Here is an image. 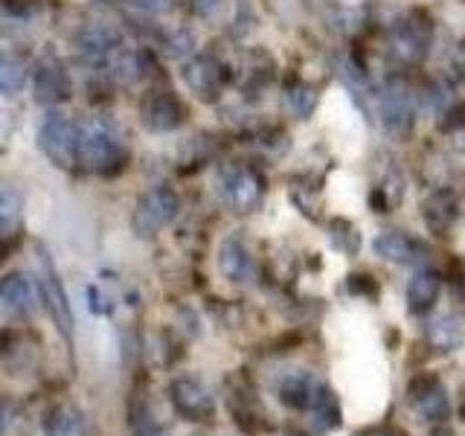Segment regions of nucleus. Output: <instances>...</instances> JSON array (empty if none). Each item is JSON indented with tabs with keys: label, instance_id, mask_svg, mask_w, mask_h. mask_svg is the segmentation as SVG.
<instances>
[{
	"label": "nucleus",
	"instance_id": "obj_1",
	"mask_svg": "<svg viewBox=\"0 0 465 436\" xmlns=\"http://www.w3.org/2000/svg\"><path fill=\"white\" fill-rule=\"evenodd\" d=\"M76 160L96 174H116L125 166V149L120 137L114 134V128L105 120H87L79 128V143H76Z\"/></svg>",
	"mask_w": 465,
	"mask_h": 436
},
{
	"label": "nucleus",
	"instance_id": "obj_2",
	"mask_svg": "<svg viewBox=\"0 0 465 436\" xmlns=\"http://www.w3.org/2000/svg\"><path fill=\"white\" fill-rule=\"evenodd\" d=\"M215 193L232 213L247 215L265 198V181L247 164H222L215 172Z\"/></svg>",
	"mask_w": 465,
	"mask_h": 436
},
{
	"label": "nucleus",
	"instance_id": "obj_3",
	"mask_svg": "<svg viewBox=\"0 0 465 436\" xmlns=\"http://www.w3.org/2000/svg\"><path fill=\"white\" fill-rule=\"evenodd\" d=\"M181 210L178 193L172 186H152L137 198L134 213H131V230L137 239H154L160 230L174 222V215Z\"/></svg>",
	"mask_w": 465,
	"mask_h": 436
},
{
	"label": "nucleus",
	"instance_id": "obj_4",
	"mask_svg": "<svg viewBox=\"0 0 465 436\" xmlns=\"http://www.w3.org/2000/svg\"><path fill=\"white\" fill-rule=\"evenodd\" d=\"M430 38H433V26L428 21V15L407 12L390 29V53L404 64H416L428 55Z\"/></svg>",
	"mask_w": 465,
	"mask_h": 436
},
{
	"label": "nucleus",
	"instance_id": "obj_5",
	"mask_svg": "<svg viewBox=\"0 0 465 436\" xmlns=\"http://www.w3.org/2000/svg\"><path fill=\"white\" fill-rule=\"evenodd\" d=\"M76 143H79V128L62 114H50L38 128L41 152L58 169H70L76 164Z\"/></svg>",
	"mask_w": 465,
	"mask_h": 436
},
{
	"label": "nucleus",
	"instance_id": "obj_6",
	"mask_svg": "<svg viewBox=\"0 0 465 436\" xmlns=\"http://www.w3.org/2000/svg\"><path fill=\"white\" fill-rule=\"evenodd\" d=\"M0 363L12 378H29L38 372L41 346L29 332L9 329L0 334Z\"/></svg>",
	"mask_w": 465,
	"mask_h": 436
},
{
	"label": "nucleus",
	"instance_id": "obj_7",
	"mask_svg": "<svg viewBox=\"0 0 465 436\" xmlns=\"http://www.w3.org/2000/svg\"><path fill=\"white\" fill-rule=\"evenodd\" d=\"M169 401L174 413L189 421H207L215 413V396L198 378H174L169 384Z\"/></svg>",
	"mask_w": 465,
	"mask_h": 436
},
{
	"label": "nucleus",
	"instance_id": "obj_8",
	"mask_svg": "<svg viewBox=\"0 0 465 436\" xmlns=\"http://www.w3.org/2000/svg\"><path fill=\"white\" fill-rule=\"evenodd\" d=\"M378 116H381V128L396 140H404L413 131V99L401 82H390L378 96Z\"/></svg>",
	"mask_w": 465,
	"mask_h": 436
},
{
	"label": "nucleus",
	"instance_id": "obj_9",
	"mask_svg": "<svg viewBox=\"0 0 465 436\" xmlns=\"http://www.w3.org/2000/svg\"><path fill=\"white\" fill-rule=\"evenodd\" d=\"M38 294H41L44 305H47V314L53 317V326L70 343L73 341V309H70L67 291H64L62 280H58L55 268L44 256H41V273H38Z\"/></svg>",
	"mask_w": 465,
	"mask_h": 436
},
{
	"label": "nucleus",
	"instance_id": "obj_10",
	"mask_svg": "<svg viewBox=\"0 0 465 436\" xmlns=\"http://www.w3.org/2000/svg\"><path fill=\"white\" fill-rule=\"evenodd\" d=\"M183 82L198 99L203 102H215L224 91L227 82V70L218 62L215 55H195L193 62L183 64Z\"/></svg>",
	"mask_w": 465,
	"mask_h": 436
},
{
	"label": "nucleus",
	"instance_id": "obj_11",
	"mask_svg": "<svg viewBox=\"0 0 465 436\" xmlns=\"http://www.w3.org/2000/svg\"><path fill=\"white\" fill-rule=\"evenodd\" d=\"M140 114H143V125L149 131H154V134H166V131L181 128L186 120L183 102L172 91H152L143 99Z\"/></svg>",
	"mask_w": 465,
	"mask_h": 436
},
{
	"label": "nucleus",
	"instance_id": "obj_12",
	"mask_svg": "<svg viewBox=\"0 0 465 436\" xmlns=\"http://www.w3.org/2000/svg\"><path fill=\"white\" fill-rule=\"evenodd\" d=\"M407 399H411L413 411L425 419V421H442L450 413V401H448V390L440 378L425 375V378H416L407 387Z\"/></svg>",
	"mask_w": 465,
	"mask_h": 436
},
{
	"label": "nucleus",
	"instance_id": "obj_13",
	"mask_svg": "<svg viewBox=\"0 0 465 436\" xmlns=\"http://www.w3.org/2000/svg\"><path fill=\"white\" fill-rule=\"evenodd\" d=\"M35 282L26 273H6L0 280V320H18L35 309Z\"/></svg>",
	"mask_w": 465,
	"mask_h": 436
},
{
	"label": "nucleus",
	"instance_id": "obj_14",
	"mask_svg": "<svg viewBox=\"0 0 465 436\" xmlns=\"http://www.w3.org/2000/svg\"><path fill=\"white\" fill-rule=\"evenodd\" d=\"M218 268H222L224 280L236 285H251L256 280V262L239 233H232L218 244Z\"/></svg>",
	"mask_w": 465,
	"mask_h": 436
},
{
	"label": "nucleus",
	"instance_id": "obj_15",
	"mask_svg": "<svg viewBox=\"0 0 465 436\" xmlns=\"http://www.w3.org/2000/svg\"><path fill=\"white\" fill-rule=\"evenodd\" d=\"M70 91H73V84L62 62L44 58L33 76V94L38 105H62V102L70 99Z\"/></svg>",
	"mask_w": 465,
	"mask_h": 436
},
{
	"label": "nucleus",
	"instance_id": "obj_16",
	"mask_svg": "<svg viewBox=\"0 0 465 436\" xmlns=\"http://www.w3.org/2000/svg\"><path fill=\"white\" fill-rule=\"evenodd\" d=\"M116 44H120V33H116L114 26H108V24H91V26H84L82 33L76 35V53L84 58V62L99 64V62H105V58L116 50Z\"/></svg>",
	"mask_w": 465,
	"mask_h": 436
},
{
	"label": "nucleus",
	"instance_id": "obj_17",
	"mask_svg": "<svg viewBox=\"0 0 465 436\" xmlns=\"http://www.w3.org/2000/svg\"><path fill=\"white\" fill-rule=\"evenodd\" d=\"M375 256H381L387 262H396V265H416L419 259H425V247H421L416 239L404 236V233H378L372 242Z\"/></svg>",
	"mask_w": 465,
	"mask_h": 436
},
{
	"label": "nucleus",
	"instance_id": "obj_18",
	"mask_svg": "<svg viewBox=\"0 0 465 436\" xmlns=\"http://www.w3.org/2000/svg\"><path fill=\"white\" fill-rule=\"evenodd\" d=\"M320 390V382L305 370H291L280 382V401L291 411H309L314 396Z\"/></svg>",
	"mask_w": 465,
	"mask_h": 436
},
{
	"label": "nucleus",
	"instance_id": "obj_19",
	"mask_svg": "<svg viewBox=\"0 0 465 436\" xmlns=\"http://www.w3.org/2000/svg\"><path fill=\"white\" fill-rule=\"evenodd\" d=\"M44 433L47 436H87V419L79 404L58 401L44 416Z\"/></svg>",
	"mask_w": 465,
	"mask_h": 436
},
{
	"label": "nucleus",
	"instance_id": "obj_20",
	"mask_svg": "<svg viewBox=\"0 0 465 436\" xmlns=\"http://www.w3.org/2000/svg\"><path fill=\"white\" fill-rule=\"evenodd\" d=\"M421 215H425V224L430 233H440V236H445V233L454 227L457 222V198L448 193V189H436V193H430L425 201H421Z\"/></svg>",
	"mask_w": 465,
	"mask_h": 436
},
{
	"label": "nucleus",
	"instance_id": "obj_21",
	"mask_svg": "<svg viewBox=\"0 0 465 436\" xmlns=\"http://www.w3.org/2000/svg\"><path fill=\"white\" fill-rule=\"evenodd\" d=\"M440 276L430 271H416L411 285H407V312L411 314H428L433 309L436 297H440Z\"/></svg>",
	"mask_w": 465,
	"mask_h": 436
},
{
	"label": "nucleus",
	"instance_id": "obj_22",
	"mask_svg": "<svg viewBox=\"0 0 465 436\" xmlns=\"http://www.w3.org/2000/svg\"><path fill=\"white\" fill-rule=\"evenodd\" d=\"M465 341V320L457 314H440L428 323V343L440 352H454Z\"/></svg>",
	"mask_w": 465,
	"mask_h": 436
},
{
	"label": "nucleus",
	"instance_id": "obj_23",
	"mask_svg": "<svg viewBox=\"0 0 465 436\" xmlns=\"http://www.w3.org/2000/svg\"><path fill=\"white\" fill-rule=\"evenodd\" d=\"M21 215H24V198L15 186L0 183V239L18 236L21 230Z\"/></svg>",
	"mask_w": 465,
	"mask_h": 436
},
{
	"label": "nucleus",
	"instance_id": "obj_24",
	"mask_svg": "<svg viewBox=\"0 0 465 436\" xmlns=\"http://www.w3.org/2000/svg\"><path fill=\"white\" fill-rule=\"evenodd\" d=\"M309 411L314 413V425H317V428H323V431L341 428V421H343L338 396H334V392H331L329 387H323V384H320V390H317V396H314V401H312Z\"/></svg>",
	"mask_w": 465,
	"mask_h": 436
},
{
	"label": "nucleus",
	"instance_id": "obj_25",
	"mask_svg": "<svg viewBox=\"0 0 465 436\" xmlns=\"http://www.w3.org/2000/svg\"><path fill=\"white\" fill-rule=\"evenodd\" d=\"M285 108L288 114H294L297 120H309V116L314 114L317 108V91L312 84H305V82H291L285 87Z\"/></svg>",
	"mask_w": 465,
	"mask_h": 436
},
{
	"label": "nucleus",
	"instance_id": "obj_26",
	"mask_svg": "<svg viewBox=\"0 0 465 436\" xmlns=\"http://www.w3.org/2000/svg\"><path fill=\"white\" fill-rule=\"evenodd\" d=\"M26 84V64L21 58H0V94L15 96Z\"/></svg>",
	"mask_w": 465,
	"mask_h": 436
},
{
	"label": "nucleus",
	"instance_id": "obj_27",
	"mask_svg": "<svg viewBox=\"0 0 465 436\" xmlns=\"http://www.w3.org/2000/svg\"><path fill=\"white\" fill-rule=\"evenodd\" d=\"M358 242H361V236H358V230H355V224H349L346 218H334L331 222V244L338 247L341 253H358Z\"/></svg>",
	"mask_w": 465,
	"mask_h": 436
},
{
	"label": "nucleus",
	"instance_id": "obj_28",
	"mask_svg": "<svg viewBox=\"0 0 465 436\" xmlns=\"http://www.w3.org/2000/svg\"><path fill=\"white\" fill-rule=\"evenodd\" d=\"M18 421H21L18 401L9 399V396H0V436H9Z\"/></svg>",
	"mask_w": 465,
	"mask_h": 436
},
{
	"label": "nucleus",
	"instance_id": "obj_29",
	"mask_svg": "<svg viewBox=\"0 0 465 436\" xmlns=\"http://www.w3.org/2000/svg\"><path fill=\"white\" fill-rule=\"evenodd\" d=\"M4 6L12 12V15H21V18H29V15H35L41 0H4Z\"/></svg>",
	"mask_w": 465,
	"mask_h": 436
},
{
	"label": "nucleus",
	"instance_id": "obj_30",
	"mask_svg": "<svg viewBox=\"0 0 465 436\" xmlns=\"http://www.w3.org/2000/svg\"><path fill=\"white\" fill-rule=\"evenodd\" d=\"M189 6L198 18H215L218 9H222V0H189Z\"/></svg>",
	"mask_w": 465,
	"mask_h": 436
},
{
	"label": "nucleus",
	"instance_id": "obj_31",
	"mask_svg": "<svg viewBox=\"0 0 465 436\" xmlns=\"http://www.w3.org/2000/svg\"><path fill=\"white\" fill-rule=\"evenodd\" d=\"M134 4L140 9H145V12H166L174 4V0H134Z\"/></svg>",
	"mask_w": 465,
	"mask_h": 436
},
{
	"label": "nucleus",
	"instance_id": "obj_32",
	"mask_svg": "<svg viewBox=\"0 0 465 436\" xmlns=\"http://www.w3.org/2000/svg\"><path fill=\"white\" fill-rule=\"evenodd\" d=\"M460 73H462V79H465V41L460 44Z\"/></svg>",
	"mask_w": 465,
	"mask_h": 436
}]
</instances>
